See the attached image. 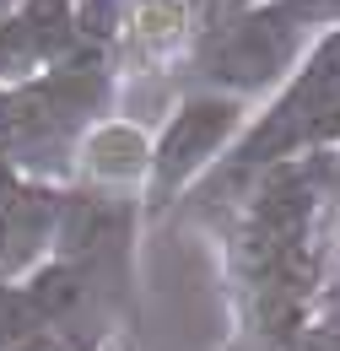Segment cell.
I'll return each instance as SVG.
<instances>
[{"label":"cell","instance_id":"obj_2","mask_svg":"<svg viewBox=\"0 0 340 351\" xmlns=\"http://www.w3.org/2000/svg\"><path fill=\"white\" fill-rule=\"evenodd\" d=\"M292 44H298V22L270 0V5L238 11L227 27H216L206 60H211V76L221 82V92L249 97V92L270 87L276 76H287Z\"/></svg>","mask_w":340,"mask_h":351},{"label":"cell","instance_id":"obj_4","mask_svg":"<svg viewBox=\"0 0 340 351\" xmlns=\"http://www.w3.org/2000/svg\"><path fill=\"white\" fill-rule=\"evenodd\" d=\"M76 168L97 184H141L151 173V135L135 119H97L76 141Z\"/></svg>","mask_w":340,"mask_h":351},{"label":"cell","instance_id":"obj_5","mask_svg":"<svg viewBox=\"0 0 340 351\" xmlns=\"http://www.w3.org/2000/svg\"><path fill=\"white\" fill-rule=\"evenodd\" d=\"M16 189H22V184H16V168H11L5 157H0V211H5L11 200H16Z\"/></svg>","mask_w":340,"mask_h":351},{"label":"cell","instance_id":"obj_3","mask_svg":"<svg viewBox=\"0 0 340 351\" xmlns=\"http://www.w3.org/2000/svg\"><path fill=\"white\" fill-rule=\"evenodd\" d=\"M189 33H195V0H125L108 54L125 76H151L189 44Z\"/></svg>","mask_w":340,"mask_h":351},{"label":"cell","instance_id":"obj_6","mask_svg":"<svg viewBox=\"0 0 340 351\" xmlns=\"http://www.w3.org/2000/svg\"><path fill=\"white\" fill-rule=\"evenodd\" d=\"M335 243H340V221H335Z\"/></svg>","mask_w":340,"mask_h":351},{"label":"cell","instance_id":"obj_1","mask_svg":"<svg viewBox=\"0 0 340 351\" xmlns=\"http://www.w3.org/2000/svg\"><path fill=\"white\" fill-rule=\"evenodd\" d=\"M243 97L232 92H206V97H184L173 108L168 130L151 141V173H146V211H168L173 200L211 168V157L238 135L243 125Z\"/></svg>","mask_w":340,"mask_h":351}]
</instances>
